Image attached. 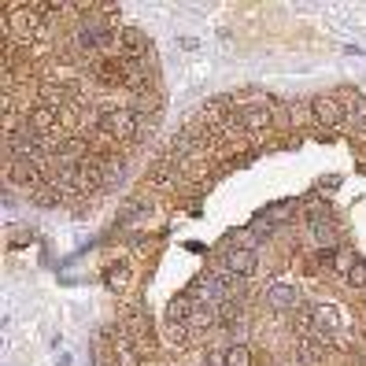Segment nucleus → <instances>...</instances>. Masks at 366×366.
<instances>
[{
    "label": "nucleus",
    "mask_w": 366,
    "mask_h": 366,
    "mask_svg": "<svg viewBox=\"0 0 366 366\" xmlns=\"http://www.w3.org/2000/svg\"><path fill=\"white\" fill-rule=\"evenodd\" d=\"M100 130L115 141H134L137 137V112H130V107H107L100 115Z\"/></svg>",
    "instance_id": "obj_1"
},
{
    "label": "nucleus",
    "mask_w": 366,
    "mask_h": 366,
    "mask_svg": "<svg viewBox=\"0 0 366 366\" xmlns=\"http://www.w3.org/2000/svg\"><path fill=\"white\" fill-rule=\"evenodd\" d=\"M311 115H315L318 126H326V130H340V126L348 122V112H344L340 100H333V97H315L311 100Z\"/></svg>",
    "instance_id": "obj_2"
},
{
    "label": "nucleus",
    "mask_w": 366,
    "mask_h": 366,
    "mask_svg": "<svg viewBox=\"0 0 366 366\" xmlns=\"http://www.w3.org/2000/svg\"><path fill=\"white\" fill-rule=\"evenodd\" d=\"M255 267H259V259H255V252L252 248H241V244H233L226 255H222V270L233 274V277H252Z\"/></svg>",
    "instance_id": "obj_3"
},
{
    "label": "nucleus",
    "mask_w": 366,
    "mask_h": 366,
    "mask_svg": "<svg viewBox=\"0 0 366 366\" xmlns=\"http://www.w3.org/2000/svg\"><path fill=\"white\" fill-rule=\"evenodd\" d=\"M267 304H270L274 311H296V307H300V289L289 285V282H274V285L267 289Z\"/></svg>",
    "instance_id": "obj_4"
},
{
    "label": "nucleus",
    "mask_w": 366,
    "mask_h": 366,
    "mask_svg": "<svg viewBox=\"0 0 366 366\" xmlns=\"http://www.w3.org/2000/svg\"><path fill=\"white\" fill-rule=\"evenodd\" d=\"M8 182L23 185V189H34V185L41 182L37 163H34V159H8Z\"/></svg>",
    "instance_id": "obj_5"
},
{
    "label": "nucleus",
    "mask_w": 366,
    "mask_h": 366,
    "mask_svg": "<svg viewBox=\"0 0 366 366\" xmlns=\"http://www.w3.org/2000/svg\"><path fill=\"white\" fill-rule=\"evenodd\" d=\"M237 119H241V126L248 134H259V130H267L270 126V112L263 104H252V107H241V112H237Z\"/></svg>",
    "instance_id": "obj_6"
},
{
    "label": "nucleus",
    "mask_w": 366,
    "mask_h": 366,
    "mask_svg": "<svg viewBox=\"0 0 366 366\" xmlns=\"http://www.w3.org/2000/svg\"><path fill=\"white\" fill-rule=\"evenodd\" d=\"M119 45L126 49V56H134V59H137V56L148 49V34L137 30V26H122V30H119Z\"/></svg>",
    "instance_id": "obj_7"
},
{
    "label": "nucleus",
    "mask_w": 366,
    "mask_h": 366,
    "mask_svg": "<svg viewBox=\"0 0 366 366\" xmlns=\"http://www.w3.org/2000/svg\"><path fill=\"white\" fill-rule=\"evenodd\" d=\"M214 322H219V307L200 304V300H197V307H192V315H189L185 326H189V330H211Z\"/></svg>",
    "instance_id": "obj_8"
},
{
    "label": "nucleus",
    "mask_w": 366,
    "mask_h": 366,
    "mask_svg": "<svg viewBox=\"0 0 366 366\" xmlns=\"http://www.w3.org/2000/svg\"><path fill=\"white\" fill-rule=\"evenodd\" d=\"M192 307H197V300H192L189 292L185 296H174V300H170V307H167V322H189Z\"/></svg>",
    "instance_id": "obj_9"
},
{
    "label": "nucleus",
    "mask_w": 366,
    "mask_h": 366,
    "mask_svg": "<svg viewBox=\"0 0 366 366\" xmlns=\"http://www.w3.org/2000/svg\"><path fill=\"white\" fill-rule=\"evenodd\" d=\"M226 359H229V366H252V352H248V344H229L226 348Z\"/></svg>",
    "instance_id": "obj_10"
},
{
    "label": "nucleus",
    "mask_w": 366,
    "mask_h": 366,
    "mask_svg": "<svg viewBox=\"0 0 366 366\" xmlns=\"http://www.w3.org/2000/svg\"><path fill=\"white\" fill-rule=\"evenodd\" d=\"M189 326H185V322H167V326H163V337L170 340V344H185L189 340Z\"/></svg>",
    "instance_id": "obj_11"
},
{
    "label": "nucleus",
    "mask_w": 366,
    "mask_h": 366,
    "mask_svg": "<svg viewBox=\"0 0 366 366\" xmlns=\"http://www.w3.org/2000/svg\"><path fill=\"white\" fill-rule=\"evenodd\" d=\"M330 263H333V267H337V270H340L344 277H348V270H352V267H355L359 259H355L352 252H344V248H333V255H330Z\"/></svg>",
    "instance_id": "obj_12"
},
{
    "label": "nucleus",
    "mask_w": 366,
    "mask_h": 366,
    "mask_svg": "<svg viewBox=\"0 0 366 366\" xmlns=\"http://www.w3.org/2000/svg\"><path fill=\"white\" fill-rule=\"evenodd\" d=\"M348 285H352V289H366V259H359V263L348 270Z\"/></svg>",
    "instance_id": "obj_13"
},
{
    "label": "nucleus",
    "mask_w": 366,
    "mask_h": 366,
    "mask_svg": "<svg viewBox=\"0 0 366 366\" xmlns=\"http://www.w3.org/2000/svg\"><path fill=\"white\" fill-rule=\"evenodd\" d=\"M352 122L366 130V97H355L352 100Z\"/></svg>",
    "instance_id": "obj_14"
},
{
    "label": "nucleus",
    "mask_w": 366,
    "mask_h": 366,
    "mask_svg": "<svg viewBox=\"0 0 366 366\" xmlns=\"http://www.w3.org/2000/svg\"><path fill=\"white\" fill-rule=\"evenodd\" d=\"M204 366H229L226 348H211V352H207V359H204Z\"/></svg>",
    "instance_id": "obj_15"
},
{
    "label": "nucleus",
    "mask_w": 366,
    "mask_h": 366,
    "mask_svg": "<svg viewBox=\"0 0 366 366\" xmlns=\"http://www.w3.org/2000/svg\"><path fill=\"white\" fill-rule=\"evenodd\" d=\"M289 214H296V204H277L267 211V219H289Z\"/></svg>",
    "instance_id": "obj_16"
},
{
    "label": "nucleus",
    "mask_w": 366,
    "mask_h": 366,
    "mask_svg": "<svg viewBox=\"0 0 366 366\" xmlns=\"http://www.w3.org/2000/svg\"><path fill=\"white\" fill-rule=\"evenodd\" d=\"M152 182H156V185H170V182H174L170 167H156V170H152Z\"/></svg>",
    "instance_id": "obj_17"
},
{
    "label": "nucleus",
    "mask_w": 366,
    "mask_h": 366,
    "mask_svg": "<svg viewBox=\"0 0 366 366\" xmlns=\"http://www.w3.org/2000/svg\"><path fill=\"white\" fill-rule=\"evenodd\" d=\"M107 282H112L115 289H119V285H126V267H119V270H112V274H107Z\"/></svg>",
    "instance_id": "obj_18"
},
{
    "label": "nucleus",
    "mask_w": 366,
    "mask_h": 366,
    "mask_svg": "<svg viewBox=\"0 0 366 366\" xmlns=\"http://www.w3.org/2000/svg\"><path fill=\"white\" fill-rule=\"evenodd\" d=\"M178 45H182V49H189V52H197V49H200V41H192V37H182Z\"/></svg>",
    "instance_id": "obj_19"
}]
</instances>
